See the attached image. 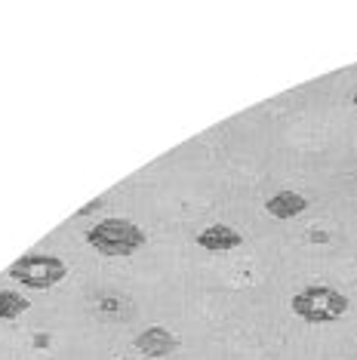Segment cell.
<instances>
[{"mask_svg":"<svg viewBox=\"0 0 357 360\" xmlns=\"http://www.w3.org/2000/svg\"><path fill=\"white\" fill-rule=\"evenodd\" d=\"M84 240L96 252H102V256L120 259V256L139 252L145 243H148V234L136 222H129V219H102V222H96L93 228H86Z\"/></svg>","mask_w":357,"mask_h":360,"instance_id":"1","label":"cell"},{"mask_svg":"<svg viewBox=\"0 0 357 360\" xmlns=\"http://www.w3.org/2000/svg\"><path fill=\"white\" fill-rule=\"evenodd\" d=\"M293 314L305 323H336L342 321L351 308L345 292H339L336 286H327V283H314V286H305L299 290L293 302H290Z\"/></svg>","mask_w":357,"mask_h":360,"instance_id":"2","label":"cell"},{"mask_svg":"<svg viewBox=\"0 0 357 360\" xmlns=\"http://www.w3.org/2000/svg\"><path fill=\"white\" fill-rule=\"evenodd\" d=\"M10 277L15 283L28 286V290H53L68 277V265L59 256H46V252H31L10 265Z\"/></svg>","mask_w":357,"mask_h":360,"instance_id":"3","label":"cell"},{"mask_svg":"<svg viewBox=\"0 0 357 360\" xmlns=\"http://www.w3.org/2000/svg\"><path fill=\"white\" fill-rule=\"evenodd\" d=\"M133 342H136V348L142 351L145 360L167 357V354H173V351H178V345H182V339H178L176 333H169L167 326H148V330H142Z\"/></svg>","mask_w":357,"mask_h":360,"instance_id":"4","label":"cell"},{"mask_svg":"<svg viewBox=\"0 0 357 360\" xmlns=\"http://www.w3.org/2000/svg\"><path fill=\"white\" fill-rule=\"evenodd\" d=\"M197 247H204L209 252H228V250H238L240 243H243V234L240 231H234L231 225H222V222H216V225H207L204 231H200L197 237Z\"/></svg>","mask_w":357,"mask_h":360,"instance_id":"5","label":"cell"},{"mask_svg":"<svg viewBox=\"0 0 357 360\" xmlns=\"http://www.w3.org/2000/svg\"><path fill=\"white\" fill-rule=\"evenodd\" d=\"M308 210V198L299 191H278L274 198L265 200V212L274 219H296Z\"/></svg>","mask_w":357,"mask_h":360,"instance_id":"6","label":"cell"},{"mask_svg":"<svg viewBox=\"0 0 357 360\" xmlns=\"http://www.w3.org/2000/svg\"><path fill=\"white\" fill-rule=\"evenodd\" d=\"M31 302L15 290H0V321H15L19 314H25Z\"/></svg>","mask_w":357,"mask_h":360,"instance_id":"7","label":"cell"},{"mask_svg":"<svg viewBox=\"0 0 357 360\" xmlns=\"http://www.w3.org/2000/svg\"><path fill=\"white\" fill-rule=\"evenodd\" d=\"M351 102H354V108H357V89H354V96H351Z\"/></svg>","mask_w":357,"mask_h":360,"instance_id":"8","label":"cell"},{"mask_svg":"<svg viewBox=\"0 0 357 360\" xmlns=\"http://www.w3.org/2000/svg\"><path fill=\"white\" fill-rule=\"evenodd\" d=\"M124 360H145V357H124Z\"/></svg>","mask_w":357,"mask_h":360,"instance_id":"9","label":"cell"}]
</instances>
